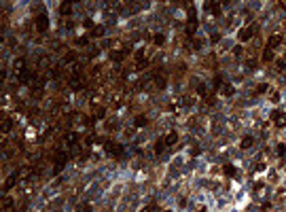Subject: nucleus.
<instances>
[{
  "label": "nucleus",
  "instance_id": "f257e3e1",
  "mask_svg": "<svg viewBox=\"0 0 286 212\" xmlns=\"http://www.w3.org/2000/svg\"><path fill=\"white\" fill-rule=\"evenodd\" d=\"M256 34V23H250L248 28H244L242 32H239V41L242 42H246V41H250L252 36Z\"/></svg>",
  "mask_w": 286,
  "mask_h": 212
},
{
  "label": "nucleus",
  "instance_id": "f03ea898",
  "mask_svg": "<svg viewBox=\"0 0 286 212\" xmlns=\"http://www.w3.org/2000/svg\"><path fill=\"white\" fill-rule=\"evenodd\" d=\"M47 28H49V17L47 15H38L36 17V30L38 32H47Z\"/></svg>",
  "mask_w": 286,
  "mask_h": 212
},
{
  "label": "nucleus",
  "instance_id": "7ed1b4c3",
  "mask_svg": "<svg viewBox=\"0 0 286 212\" xmlns=\"http://www.w3.org/2000/svg\"><path fill=\"white\" fill-rule=\"evenodd\" d=\"M106 151H108L110 155H121V153H123V146H121V144H115V142L108 140V142H106Z\"/></svg>",
  "mask_w": 286,
  "mask_h": 212
},
{
  "label": "nucleus",
  "instance_id": "20e7f679",
  "mask_svg": "<svg viewBox=\"0 0 286 212\" xmlns=\"http://www.w3.org/2000/svg\"><path fill=\"white\" fill-rule=\"evenodd\" d=\"M274 121H276V127H284L286 125V113H274Z\"/></svg>",
  "mask_w": 286,
  "mask_h": 212
},
{
  "label": "nucleus",
  "instance_id": "39448f33",
  "mask_svg": "<svg viewBox=\"0 0 286 212\" xmlns=\"http://www.w3.org/2000/svg\"><path fill=\"white\" fill-rule=\"evenodd\" d=\"M163 140H165V144H168V146H172V144H176V140H178V134H176V131H170V134H168Z\"/></svg>",
  "mask_w": 286,
  "mask_h": 212
},
{
  "label": "nucleus",
  "instance_id": "423d86ee",
  "mask_svg": "<svg viewBox=\"0 0 286 212\" xmlns=\"http://www.w3.org/2000/svg\"><path fill=\"white\" fill-rule=\"evenodd\" d=\"M280 42H282V36H280V34H274V36L269 38V45H267V47H269V49H276Z\"/></svg>",
  "mask_w": 286,
  "mask_h": 212
},
{
  "label": "nucleus",
  "instance_id": "0eeeda50",
  "mask_svg": "<svg viewBox=\"0 0 286 212\" xmlns=\"http://www.w3.org/2000/svg\"><path fill=\"white\" fill-rule=\"evenodd\" d=\"M70 87H72V89H81V87H83V79H79V74H74V77L70 79Z\"/></svg>",
  "mask_w": 286,
  "mask_h": 212
},
{
  "label": "nucleus",
  "instance_id": "6e6552de",
  "mask_svg": "<svg viewBox=\"0 0 286 212\" xmlns=\"http://www.w3.org/2000/svg\"><path fill=\"white\" fill-rule=\"evenodd\" d=\"M203 6H206V11H212V13H221V4H218V2H206Z\"/></svg>",
  "mask_w": 286,
  "mask_h": 212
},
{
  "label": "nucleus",
  "instance_id": "1a4fd4ad",
  "mask_svg": "<svg viewBox=\"0 0 286 212\" xmlns=\"http://www.w3.org/2000/svg\"><path fill=\"white\" fill-rule=\"evenodd\" d=\"M263 59H265V62H271V59H274V49L265 47V51H263Z\"/></svg>",
  "mask_w": 286,
  "mask_h": 212
},
{
  "label": "nucleus",
  "instance_id": "9d476101",
  "mask_svg": "<svg viewBox=\"0 0 286 212\" xmlns=\"http://www.w3.org/2000/svg\"><path fill=\"white\" fill-rule=\"evenodd\" d=\"M163 149H165V140H157V142H155V153H157V155H161V153H163Z\"/></svg>",
  "mask_w": 286,
  "mask_h": 212
},
{
  "label": "nucleus",
  "instance_id": "9b49d317",
  "mask_svg": "<svg viewBox=\"0 0 286 212\" xmlns=\"http://www.w3.org/2000/svg\"><path fill=\"white\" fill-rule=\"evenodd\" d=\"M70 13H72V6H70V4H66V2H64V4H62V6H59V15H70Z\"/></svg>",
  "mask_w": 286,
  "mask_h": 212
},
{
  "label": "nucleus",
  "instance_id": "f8f14e48",
  "mask_svg": "<svg viewBox=\"0 0 286 212\" xmlns=\"http://www.w3.org/2000/svg\"><path fill=\"white\" fill-rule=\"evenodd\" d=\"M148 123V119L144 117V115H140V117H136V127H144Z\"/></svg>",
  "mask_w": 286,
  "mask_h": 212
},
{
  "label": "nucleus",
  "instance_id": "ddd939ff",
  "mask_svg": "<svg viewBox=\"0 0 286 212\" xmlns=\"http://www.w3.org/2000/svg\"><path fill=\"white\" fill-rule=\"evenodd\" d=\"M155 85H157L159 89H163V87H165V79H163L161 74H157V77H155Z\"/></svg>",
  "mask_w": 286,
  "mask_h": 212
},
{
  "label": "nucleus",
  "instance_id": "4468645a",
  "mask_svg": "<svg viewBox=\"0 0 286 212\" xmlns=\"http://www.w3.org/2000/svg\"><path fill=\"white\" fill-rule=\"evenodd\" d=\"M252 146V138L250 136H244V140H242V149H250Z\"/></svg>",
  "mask_w": 286,
  "mask_h": 212
},
{
  "label": "nucleus",
  "instance_id": "2eb2a0df",
  "mask_svg": "<svg viewBox=\"0 0 286 212\" xmlns=\"http://www.w3.org/2000/svg\"><path fill=\"white\" fill-rule=\"evenodd\" d=\"M123 55H125V51H115V53H112L110 57H112L115 62H121V59H123Z\"/></svg>",
  "mask_w": 286,
  "mask_h": 212
},
{
  "label": "nucleus",
  "instance_id": "dca6fc26",
  "mask_svg": "<svg viewBox=\"0 0 286 212\" xmlns=\"http://www.w3.org/2000/svg\"><path fill=\"white\" fill-rule=\"evenodd\" d=\"M233 93V85H223V95H231Z\"/></svg>",
  "mask_w": 286,
  "mask_h": 212
},
{
  "label": "nucleus",
  "instance_id": "f3484780",
  "mask_svg": "<svg viewBox=\"0 0 286 212\" xmlns=\"http://www.w3.org/2000/svg\"><path fill=\"white\" fill-rule=\"evenodd\" d=\"M91 36H104V28L100 26V28H94L91 30Z\"/></svg>",
  "mask_w": 286,
  "mask_h": 212
},
{
  "label": "nucleus",
  "instance_id": "a211bd4d",
  "mask_svg": "<svg viewBox=\"0 0 286 212\" xmlns=\"http://www.w3.org/2000/svg\"><path fill=\"white\" fill-rule=\"evenodd\" d=\"M165 42V36L163 34H155V45H163Z\"/></svg>",
  "mask_w": 286,
  "mask_h": 212
},
{
  "label": "nucleus",
  "instance_id": "6ab92c4d",
  "mask_svg": "<svg viewBox=\"0 0 286 212\" xmlns=\"http://www.w3.org/2000/svg\"><path fill=\"white\" fill-rule=\"evenodd\" d=\"M225 174L227 176H235V168L233 166H225Z\"/></svg>",
  "mask_w": 286,
  "mask_h": 212
},
{
  "label": "nucleus",
  "instance_id": "aec40b11",
  "mask_svg": "<svg viewBox=\"0 0 286 212\" xmlns=\"http://www.w3.org/2000/svg\"><path fill=\"white\" fill-rule=\"evenodd\" d=\"M79 140V134H68L66 136V142H76Z\"/></svg>",
  "mask_w": 286,
  "mask_h": 212
},
{
  "label": "nucleus",
  "instance_id": "412c9836",
  "mask_svg": "<svg viewBox=\"0 0 286 212\" xmlns=\"http://www.w3.org/2000/svg\"><path fill=\"white\" fill-rule=\"evenodd\" d=\"M195 30H197V23H189V28H187V34H195Z\"/></svg>",
  "mask_w": 286,
  "mask_h": 212
},
{
  "label": "nucleus",
  "instance_id": "4be33fe9",
  "mask_svg": "<svg viewBox=\"0 0 286 212\" xmlns=\"http://www.w3.org/2000/svg\"><path fill=\"white\" fill-rule=\"evenodd\" d=\"M278 155H280V157L286 155V144H278Z\"/></svg>",
  "mask_w": 286,
  "mask_h": 212
},
{
  "label": "nucleus",
  "instance_id": "5701e85b",
  "mask_svg": "<svg viewBox=\"0 0 286 212\" xmlns=\"http://www.w3.org/2000/svg\"><path fill=\"white\" fill-rule=\"evenodd\" d=\"M95 117H97V119H104V117H106V110H104V108H97V110H95Z\"/></svg>",
  "mask_w": 286,
  "mask_h": 212
},
{
  "label": "nucleus",
  "instance_id": "b1692460",
  "mask_svg": "<svg viewBox=\"0 0 286 212\" xmlns=\"http://www.w3.org/2000/svg\"><path fill=\"white\" fill-rule=\"evenodd\" d=\"M11 129V119H4V123H2V131H9Z\"/></svg>",
  "mask_w": 286,
  "mask_h": 212
},
{
  "label": "nucleus",
  "instance_id": "393cba45",
  "mask_svg": "<svg viewBox=\"0 0 286 212\" xmlns=\"http://www.w3.org/2000/svg\"><path fill=\"white\" fill-rule=\"evenodd\" d=\"M79 212H91V206L89 204H83V206H79Z\"/></svg>",
  "mask_w": 286,
  "mask_h": 212
},
{
  "label": "nucleus",
  "instance_id": "a878e982",
  "mask_svg": "<svg viewBox=\"0 0 286 212\" xmlns=\"http://www.w3.org/2000/svg\"><path fill=\"white\" fill-rule=\"evenodd\" d=\"M74 57H76L74 53H68V55L64 57V62H66V64H70V62H74Z\"/></svg>",
  "mask_w": 286,
  "mask_h": 212
},
{
  "label": "nucleus",
  "instance_id": "bb28decb",
  "mask_svg": "<svg viewBox=\"0 0 286 212\" xmlns=\"http://www.w3.org/2000/svg\"><path fill=\"white\" fill-rule=\"evenodd\" d=\"M265 91H267V85L265 83H261L259 87H256V93H265Z\"/></svg>",
  "mask_w": 286,
  "mask_h": 212
},
{
  "label": "nucleus",
  "instance_id": "cd10ccee",
  "mask_svg": "<svg viewBox=\"0 0 286 212\" xmlns=\"http://www.w3.org/2000/svg\"><path fill=\"white\" fill-rule=\"evenodd\" d=\"M276 68H278V70H284V68H286V62H284V59L276 62Z\"/></svg>",
  "mask_w": 286,
  "mask_h": 212
},
{
  "label": "nucleus",
  "instance_id": "c85d7f7f",
  "mask_svg": "<svg viewBox=\"0 0 286 212\" xmlns=\"http://www.w3.org/2000/svg\"><path fill=\"white\" fill-rule=\"evenodd\" d=\"M76 45H79V47H85V45H87V38H85V36H83V38H76Z\"/></svg>",
  "mask_w": 286,
  "mask_h": 212
},
{
  "label": "nucleus",
  "instance_id": "c756f323",
  "mask_svg": "<svg viewBox=\"0 0 286 212\" xmlns=\"http://www.w3.org/2000/svg\"><path fill=\"white\" fill-rule=\"evenodd\" d=\"M197 93H201V95H206V85H197Z\"/></svg>",
  "mask_w": 286,
  "mask_h": 212
},
{
  "label": "nucleus",
  "instance_id": "7c9ffc66",
  "mask_svg": "<svg viewBox=\"0 0 286 212\" xmlns=\"http://www.w3.org/2000/svg\"><path fill=\"white\" fill-rule=\"evenodd\" d=\"M242 51H244V49H242L239 45H235V47H233V53H235V55H242Z\"/></svg>",
  "mask_w": 286,
  "mask_h": 212
},
{
  "label": "nucleus",
  "instance_id": "2f4dec72",
  "mask_svg": "<svg viewBox=\"0 0 286 212\" xmlns=\"http://www.w3.org/2000/svg\"><path fill=\"white\" fill-rule=\"evenodd\" d=\"M142 212H150V208H144V210H142Z\"/></svg>",
  "mask_w": 286,
  "mask_h": 212
},
{
  "label": "nucleus",
  "instance_id": "473e14b6",
  "mask_svg": "<svg viewBox=\"0 0 286 212\" xmlns=\"http://www.w3.org/2000/svg\"><path fill=\"white\" fill-rule=\"evenodd\" d=\"M163 212H168V210H163Z\"/></svg>",
  "mask_w": 286,
  "mask_h": 212
}]
</instances>
